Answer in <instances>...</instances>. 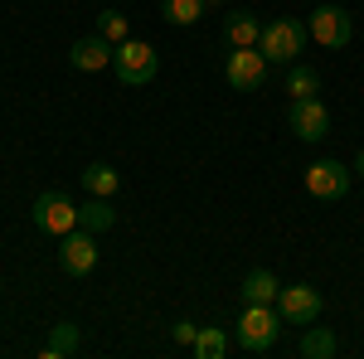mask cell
I'll return each mask as SVG.
<instances>
[{
  "mask_svg": "<svg viewBox=\"0 0 364 359\" xmlns=\"http://www.w3.org/2000/svg\"><path fill=\"white\" fill-rule=\"evenodd\" d=\"M282 326H287V321H282L277 306L243 301V316H238V350H248V355H267V350L277 345Z\"/></svg>",
  "mask_w": 364,
  "mask_h": 359,
  "instance_id": "obj_1",
  "label": "cell"
},
{
  "mask_svg": "<svg viewBox=\"0 0 364 359\" xmlns=\"http://www.w3.org/2000/svg\"><path fill=\"white\" fill-rule=\"evenodd\" d=\"M112 73L122 87H146L156 78V49L146 39H122L112 54Z\"/></svg>",
  "mask_w": 364,
  "mask_h": 359,
  "instance_id": "obj_2",
  "label": "cell"
},
{
  "mask_svg": "<svg viewBox=\"0 0 364 359\" xmlns=\"http://www.w3.org/2000/svg\"><path fill=\"white\" fill-rule=\"evenodd\" d=\"M29 214H34V228H39V233H49V238H63V233H73V228H78V204H73L68 194H58V190L39 194Z\"/></svg>",
  "mask_w": 364,
  "mask_h": 359,
  "instance_id": "obj_3",
  "label": "cell"
},
{
  "mask_svg": "<svg viewBox=\"0 0 364 359\" xmlns=\"http://www.w3.org/2000/svg\"><path fill=\"white\" fill-rule=\"evenodd\" d=\"M301 44H306V25H296V20H272V25H262V39H257L267 63H296Z\"/></svg>",
  "mask_w": 364,
  "mask_h": 359,
  "instance_id": "obj_4",
  "label": "cell"
},
{
  "mask_svg": "<svg viewBox=\"0 0 364 359\" xmlns=\"http://www.w3.org/2000/svg\"><path fill=\"white\" fill-rule=\"evenodd\" d=\"M306 34L316 44H326V49H345V44L355 39V20H350V10H340V5H316Z\"/></svg>",
  "mask_w": 364,
  "mask_h": 359,
  "instance_id": "obj_5",
  "label": "cell"
},
{
  "mask_svg": "<svg viewBox=\"0 0 364 359\" xmlns=\"http://www.w3.org/2000/svg\"><path fill=\"white\" fill-rule=\"evenodd\" d=\"M277 311H282L287 326H316L321 311H326V301H321L316 286H282L277 291Z\"/></svg>",
  "mask_w": 364,
  "mask_h": 359,
  "instance_id": "obj_6",
  "label": "cell"
},
{
  "mask_svg": "<svg viewBox=\"0 0 364 359\" xmlns=\"http://www.w3.org/2000/svg\"><path fill=\"white\" fill-rule=\"evenodd\" d=\"M350 180H355V170L331 161V156L306 166V190L316 194V199H345V194H350Z\"/></svg>",
  "mask_w": 364,
  "mask_h": 359,
  "instance_id": "obj_7",
  "label": "cell"
},
{
  "mask_svg": "<svg viewBox=\"0 0 364 359\" xmlns=\"http://www.w3.org/2000/svg\"><path fill=\"white\" fill-rule=\"evenodd\" d=\"M224 78L233 92H257L262 87V78H267V58H262V49H233L224 63Z\"/></svg>",
  "mask_w": 364,
  "mask_h": 359,
  "instance_id": "obj_8",
  "label": "cell"
},
{
  "mask_svg": "<svg viewBox=\"0 0 364 359\" xmlns=\"http://www.w3.org/2000/svg\"><path fill=\"white\" fill-rule=\"evenodd\" d=\"M287 127H291L301 141H326V132H331V112H326L321 97H296V102L287 107Z\"/></svg>",
  "mask_w": 364,
  "mask_h": 359,
  "instance_id": "obj_9",
  "label": "cell"
},
{
  "mask_svg": "<svg viewBox=\"0 0 364 359\" xmlns=\"http://www.w3.org/2000/svg\"><path fill=\"white\" fill-rule=\"evenodd\" d=\"M58 267H63L68 277H87L92 267H97V243H92L87 228H83V233L73 228V233L58 238Z\"/></svg>",
  "mask_w": 364,
  "mask_h": 359,
  "instance_id": "obj_10",
  "label": "cell"
},
{
  "mask_svg": "<svg viewBox=\"0 0 364 359\" xmlns=\"http://www.w3.org/2000/svg\"><path fill=\"white\" fill-rule=\"evenodd\" d=\"M117 54V44L112 39H102V34H83L73 49H68V63L78 68V73H97V68H107Z\"/></svg>",
  "mask_w": 364,
  "mask_h": 359,
  "instance_id": "obj_11",
  "label": "cell"
},
{
  "mask_svg": "<svg viewBox=\"0 0 364 359\" xmlns=\"http://www.w3.org/2000/svg\"><path fill=\"white\" fill-rule=\"evenodd\" d=\"M224 39L233 49H257V39H262V20L252 15V10H233L224 20Z\"/></svg>",
  "mask_w": 364,
  "mask_h": 359,
  "instance_id": "obj_12",
  "label": "cell"
},
{
  "mask_svg": "<svg viewBox=\"0 0 364 359\" xmlns=\"http://www.w3.org/2000/svg\"><path fill=\"white\" fill-rule=\"evenodd\" d=\"M277 291H282V282L267 267H252L243 277V301H252V306H277Z\"/></svg>",
  "mask_w": 364,
  "mask_h": 359,
  "instance_id": "obj_13",
  "label": "cell"
},
{
  "mask_svg": "<svg viewBox=\"0 0 364 359\" xmlns=\"http://www.w3.org/2000/svg\"><path fill=\"white\" fill-rule=\"evenodd\" d=\"M78 223H83L87 233H107V228L117 223L112 199H97V194H87V204H78Z\"/></svg>",
  "mask_w": 364,
  "mask_h": 359,
  "instance_id": "obj_14",
  "label": "cell"
},
{
  "mask_svg": "<svg viewBox=\"0 0 364 359\" xmlns=\"http://www.w3.org/2000/svg\"><path fill=\"white\" fill-rule=\"evenodd\" d=\"M78 345H83V335H78V326H73V321H58L54 331H49L44 359H68V355H78Z\"/></svg>",
  "mask_w": 364,
  "mask_h": 359,
  "instance_id": "obj_15",
  "label": "cell"
},
{
  "mask_svg": "<svg viewBox=\"0 0 364 359\" xmlns=\"http://www.w3.org/2000/svg\"><path fill=\"white\" fill-rule=\"evenodd\" d=\"M83 190L97 194V199H112V194L122 190V175H117L112 166H102V161H92V166L83 170Z\"/></svg>",
  "mask_w": 364,
  "mask_h": 359,
  "instance_id": "obj_16",
  "label": "cell"
},
{
  "mask_svg": "<svg viewBox=\"0 0 364 359\" xmlns=\"http://www.w3.org/2000/svg\"><path fill=\"white\" fill-rule=\"evenodd\" d=\"M296 355H301V359H331V355H336V335L326 331V326H306L301 345H296Z\"/></svg>",
  "mask_w": 364,
  "mask_h": 359,
  "instance_id": "obj_17",
  "label": "cell"
},
{
  "mask_svg": "<svg viewBox=\"0 0 364 359\" xmlns=\"http://www.w3.org/2000/svg\"><path fill=\"white\" fill-rule=\"evenodd\" d=\"M287 92H291V102H296V97H316V92H321V73H316L311 63H291V68H287Z\"/></svg>",
  "mask_w": 364,
  "mask_h": 359,
  "instance_id": "obj_18",
  "label": "cell"
},
{
  "mask_svg": "<svg viewBox=\"0 0 364 359\" xmlns=\"http://www.w3.org/2000/svg\"><path fill=\"white\" fill-rule=\"evenodd\" d=\"M161 10H166L170 25H195V20H204L209 0H161Z\"/></svg>",
  "mask_w": 364,
  "mask_h": 359,
  "instance_id": "obj_19",
  "label": "cell"
},
{
  "mask_svg": "<svg viewBox=\"0 0 364 359\" xmlns=\"http://www.w3.org/2000/svg\"><path fill=\"white\" fill-rule=\"evenodd\" d=\"M195 355H199V359H224V355H228L224 331H214V326H209V331H199V335H195Z\"/></svg>",
  "mask_w": 364,
  "mask_h": 359,
  "instance_id": "obj_20",
  "label": "cell"
},
{
  "mask_svg": "<svg viewBox=\"0 0 364 359\" xmlns=\"http://www.w3.org/2000/svg\"><path fill=\"white\" fill-rule=\"evenodd\" d=\"M97 34L112 39V44H122V39H127V15H122V10H102V15H97Z\"/></svg>",
  "mask_w": 364,
  "mask_h": 359,
  "instance_id": "obj_21",
  "label": "cell"
},
{
  "mask_svg": "<svg viewBox=\"0 0 364 359\" xmlns=\"http://www.w3.org/2000/svg\"><path fill=\"white\" fill-rule=\"evenodd\" d=\"M170 335H175V345H190V350H195L199 326H195V321H180V326H170Z\"/></svg>",
  "mask_w": 364,
  "mask_h": 359,
  "instance_id": "obj_22",
  "label": "cell"
},
{
  "mask_svg": "<svg viewBox=\"0 0 364 359\" xmlns=\"http://www.w3.org/2000/svg\"><path fill=\"white\" fill-rule=\"evenodd\" d=\"M355 175L364 180V146H360V156H355Z\"/></svg>",
  "mask_w": 364,
  "mask_h": 359,
  "instance_id": "obj_23",
  "label": "cell"
},
{
  "mask_svg": "<svg viewBox=\"0 0 364 359\" xmlns=\"http://www.w3.org/2000/svg\"><path fill=\"white\" fill-rule=\"evenodd\" d=\"M209 5H224V0H209Z\"/></svg>",
  "mask_w": 364,
  "mask_h": 359,
  "instance_id": "obj_24",
  "label": "cell"
}]
</instances>
